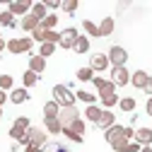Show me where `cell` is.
I'll list each match as a JSON object with an SVG mask.
<instances>
[{"label":"cell","instance_id":"6da1fadb","mask_svg":"<svg viewBox=\"0 0 152 152\" xmlns=\"http://www.w3.org/2000/svg\"><path fill=\"white\" fill-rule=\"evenodd\" d=\"M53 102H58V106H75V94L68 85H56L53 87Z\"/></svg>","mask_w":152,"mask_h":152},{"label":"cell","instance_id":"7a4b0ae2","mask_svg":"<svg viewBox=\"0 0 152 152\" xmlns=\"http://www.w3.org/2000/svg\"><path fill=\"white\" fill-rule=\"evenodd\" d=\"M106 58H109V65L111 68H123L128 63V51L123 46H111L109 53H106Z\"/></svg>","mask_w":152,"mask_h":152},{"label":"cell","instance_id":"3957f363","mask_svg":"<svg viewBox=\"0 0 152 152\" xmlns=\"http://www.w3.org/2000/svg\"><path fill=\"white\" fill-rule=\"evenodd\" d=\"M27 135H29V145H34V147H44L46 142H48V133L44 130V128H36V126H31L29 130H27Z\"/></svg>","mask_w":152,"mask_h":152},{"label":"cell","instance_id":"277c9868","mask_svg":"<svg viewBox=\"0 0 152 152\" xmlns=\"http://www.w3.org/2000/svg\"><path fill=\"white\" fill-rule=\"evenodd\" d=\"M77 118H80V111L75 109V106H61V111H58V121H61L63 128H68L72 121H77Z\"/></svg>","mask_w":152,"mask_h":152},{"label":"cell","instance_id":"5b68a950","mask_svg":"<svg viewBox=\"0 0 152 152\" xmlns=\"http://www.w3.org/2000/svg\"><path fill=\"white\" fill-rule=\"evenodd\" d=\"M77 39H80V31L75 29V27H68L65 31H61V44H58V46H63V48H68V51H70V48L75 46V41H77Z\"/></svg>","mask_w":152,"mask_h":152},{"label":"cell","instance_id":"8992f818","mask_svg":"<svg viewBox=\"0 0 152 152\" xmlns=\"http://www.w3.org/2000/svg\"><path fill=\"white\" fill-rule=\"evenodd\" d=\"M111 82L116 85V87L128 85V82H130V72H128V68H126V65H123V68H111Z\"/></svg>","mask_w":152,"mask_h":152},{"label":"cell","instance_id":"52a82bcc","mask_svg":"<svg viewBox=\"0 0 152 152\" xmlns=\"http://www.w3.org/2000/svg\"><path fill=\"white\" fill-rule=\"evenodd\" d=\"M29 10H31V0H15V3H10L7 5V12L15 17V15H29Z\"/></svg>","mask_w":152,"mask_h":152},{"label":"cell","instance_id":"ba28073f","mask_svg":"<svg viewBox=\"0 0 152 152\" xmlns=\"http://www.w3.org/2000/svg\"><path fill=\"white\" fill-rule=\"evenodd\" d=\"M89 68H92L94 72H104V70H109V58H106V53H94Z\"/></svg>","mask_w":152,"mask_h":152},{"label":"cell","instance_id":"9c48e42d","mask_svg":"<svg viewBox=\"0 0 152 152\" xmlns=\"http://www.w3.org/2000/svg\"><path fill=\"white\" fill-rule=\"evenodd\" d=\"M7 99H10L12 104H24V102L29 99V92H27L24 87H15V89L7 94Z\"/></svg>","mask_w":152,"mask_h":152},{"label":"cell","instance_id":"30bf717a","mask_svg":"<svg viewBox=\"0 0 152 152\" xmlns=\"http://www.w3.org/2000/svg\"><path fill=\"white\" fill-rule=\"evenodd\" d=\"M118 138H123V126H118V123H113L111 128H106L104 130V140L111 145L113 140H118Z\"/></svg>","mask_w":152,"mask_h":152},{"label":"cell","instance_id":"8fae6325","mask_svg":"<svg viewBox=\"0 0 152 152\" xmlns=\"http://www.w3.org/2000/svg\"><path fill=\"white\" fill-rule=\"evenodd\" d=\"M29 70H31V72H36V75L44 72V70H46V58H41L39 53L29 56Z\"/></svg>","mask_w":152,"mask_h":152},{"label":"cell","instance_id":"7c38bea8","mask_svg":"<svg viewBox=\"0 0 152 152\" xmlns=\"http://www.w3.org/2000/svg\"><path fill=\"white\" fill-rule=\"evenodd\" d=\"M113 123H116V116H113V111L104 109V111H102V116H99V121H97V126H99L102 130H106V128H111Z\"/></svg>","mask_w":152,"mask_h":152},{"label":"cell","instance_id":"4fadbf2b","mask_svg":"<svg viewBox=\"0 0 152 152\" xmlns=\"http://www.w3.org/2000/svg\"><path fill=\"white\" fill-rule=\"evenodd\" d=\"M72 51L77 53V56H85V53H89V36H87V34H80V39L75 41Z\"/></svg>","mask_w":152,"mask_h":152},{"label":"cell","instance_id":"5bb4252c","mask_svg":"<svg viewBox=\"0 0 152 152\" xmlns=\"http://www.w3.org/2000/svg\"><path fill=\"white\" fill-rule=\"evenodd\" d=\"M135 142L138 145H152V128H138L135 130Z\"/></svg>","mask_w":152,"mask_h":152},{"label":"cell","instance_id":"9a60e30c","mask_svg":"<svg viewBox=\"0 0 152 152\" xmlns=\"http://www.w3.org/2000/svg\"><path fill=\"white\" fill-rule=\"evenodd\" d=\"M147 77H150V75H147L145 70H135V72H130V85L138 87V89H142L145 82H147Z\"/></svg>","mask_w":152,"mask_h":152},{"label":"cell","instance_id":"2e32d148","mask_svg":"<svg viewBox=\"0 0 152 152\" xmlns=\"http://www.w3.org/2000/svg\"><path fill=\"white\" fill-rule=\"evenodd\" d=\"M99 99H102L104 109H111V106L118 104V94L116 92H99Z\"/></svg>","mask_w":152,"mask_h":152},{"label":"cell","instance_id":"e0dca14e","mask_svg":"<svg viewBox=\"0 0 152 152\" xmlns=\"http://www.w3.org/2000/svg\"><path fill=\"white\" fill-rule=\"evenodd\" d=\"M97 27H99V36H109V34H113V27H116V22H113V17H104V20H102Z\"/></svg>","mask_w":152,"mask_h":152},{"label":"cell","instance_id":"ac0fdd59","mask_svg":"<svg viewBox=\"0 0 152 152\" xmlns=\"http://www.w3.org/2000/svg\"><path fill=\"white\" fill-rule=\"evenodd\" d=\"M44 130L51 133V135H56V133H63V126L58 118H44Z\"/></svg>","mask_w":152,"mask_h":152},{"label":"cell","instance_id":"d6986e66","mask_svg":"<svg viewBox=\"0 0 152 152\" xmlns=\"http://www.w3.org/2000/svg\"><path fill=\"white\" fill-rule=\"evenodd\" d=\"M58 111H61V106H58V102H46L44 104V118H58Z\"/></svg>","mask_w":152,"mask_h":152},{"label":"cell","instance_id":"ffe728a7","mask_svg":"<svg viewBox=\"0 0 152 152\" xmlns=\"http://www.w3.org/2000/svg\"><path fill=\"white\" fill-rule=\"evenodd\" d=\"M29 15H31V17H36V20H39V24H41V20L48 15V10H46V5H44V3H31Z\"/></svg>","mask_w":152,"mask_h":152},{"label":"cell","instance_id":"44dd1931","mask_svg":"<svg viewBox=\"0 0 152 152\" xmlns=\"http://www.w3.org/2000/svg\"><path fill=\"white\" fill-rule=\"evenodd\" d=\"M20 27L24 29V31H34V29H39V20H36V17H31V15H24L22 17V22H20Z\"/></svg>","mask_w":152,"mask_h":152},{"label":"cell","instance_id":"7402d4cb","mask_svg":"<svg viewBox=\"0 0 152 152\" xmlns=\"http://www.w3.org/2000/svg\"><path fill=\"white\" fill-rule=\"evenodd\" d=\"M102 111H104V109H99L97 104H89V106L85 109V118H87V121H92V123H97V121H99V116H102Z\"/></svg>","mask_w":152,"mask_h":152},{"label":"cell","instance_id":"603a6c76","mask_svg":"<svg viewBox=\"0 0 152 152\" xmlns=\"http://www.w3.org/2000/svg\"><path fill=\"white\" fill-rule=\"evenodd\" d=\"M56 24H58V15H46L44 20H41V24H39V27L48 31V29H56Z\"/></svg>","mask_w":152,"mask_h":152},{"label":"cell","instance_id":"cb8c5ba5","mask_svg":"<svg viewBox=\"0 0 152 152\" xmlns=\"http://www.w3.org/2000/svg\"><path fill=\"white\" fill-rule=\"evenodd\" d=\"M22 82H24V89H29V87H34L36 82H39V75L31 72V70H27V72L22 75Z\"/></svg>","mask_w":152,"mask_h":152},{"label":"cell","instance_id":"d4e9b609","mask_svg":"<svg viewBox=\"0 0 152 152\" xmlns=\"http://www.w3.org/2000/svg\"><path fill=\"white\" fill-rule=\"evenodd\" d=\"M77 80H80V82H92V80H94V70H92L89 65H87V68H80V70H77Z\"/></svg>","mask_w":152,"mask_h":152},{"label":"cell","instance_id":"484cf974","mask_svg":"<svg viewBox=\"0 0 152 152\" xmlns=\"http://www.w3.org/2000/svg\"><path fill=\"white\" fill-rule=\"evenodd\" d=\"M39 152H70L65 145H61V142H46Z\"/></svg>","mask_w":152,"mask_h":152},{"label":"cell","instance_id":"4316f807","mask_svg":"<svg viewBox=\"0 0 152 152\" xmlns=\"http://www.w3.org/2000/svg\"><path fill=\"white\" fill-rule=\"evenodd\" d=\"M12 85H15V82H12V75H7V72L0 75V89H3V92H12V89H15Z\"/></svg>","mask_w":152,"mask_h":152},{"label":"cell","instance_id":"83f0119b","mask_svg":"<svg viewBox=\"0 0 152 152\" xmlns=\"http://www.w3.org/2000/svg\"><path fill=\"white\" fill-rule=\"evenodd\" d=\"M75 99H80V102H85V104L89 106V104H94V99H97V97H94L92 92H85V89H80V92H75Z\"/></svg>","mask_w":152,"mask_h":152},{"label":"cell","instance_id":"f1b7e54d","mask_svg":"<svg viewBox=\"0 0 152 152\" xmlns=\"http://www.w3.org/2000/svg\"><path fill=\"white\" fill-rule=\"evenodd\" d=\"M0 27H12V29L17 27V22H15V17H12V15L7 12V10H5V12H0Z\"/></svg>","mask_w":152,"mask_h":152},{"label":"cell","instance_id":"f546056e","mask_svg":"<svg viewBox=\"0 0 152 152\" xmlns=\"http://www.w3.org/2000/svg\"><path fill=\"white\" fill-rule=\"evenodd\" d=\"M118 106H121V111H133V109H135V99H133V97H123V99H118Z\"/></svg>","mask_w":152,"mask_h":152},{"label":"cell","instance_id":"4dcf8cb0","mask_svg":"<svg viewBox=\"0 0 152 152\" xmlns=\"http://www.w3.org/2000/svg\"><path fill=\"white\" fill-rule=\"evenodd\" d=\"M5 51H10V53H22V46H20V39H10L7 44H5Z\"/></svg>","mask_w":152,"mask_h":152},{"label":"cell","instance_id":"1f68e13d","mask_svg":"<svg viewBox=\"0 0 152 152\" xmlns=\"http://www.w3.org/2000/svg\"><path fill=\"white\" fill-rule=\"evenodd\" d=\"M82 29H85L89 36H99V27L94 24V22H89V20H85V22H82Z\"/></svg>","mask_w":152,"mask_h":152},{"label":"cell","instance_id":"d6a6232c","mask_svg":"<svg viewBox=\"0 0 152 152\" xmlns=\"http://www.w3.org/2000/svg\"><path fill=\"white\" fill-rule=\"evenodd\" d=\"M111 147H113V152H128V140L126 138H118V140L111 142Z\"/></svg>","mask_w":152,"mask_h":152},{"label":"cell","instance_id":"836d02e7","mask_svg":"<svg viewBox=\"0 0 152 152\" xmlns=\"http://www.w3.org/2000/svg\"><path fill=\"white\" fill-rule=\"evenodd\" d=\"M12 126H15V128H20V130H29V128H31V121H29L27 116H20V118H15Z\"/></svg>","mask_w":152,"mask_h":152},{"label":"cell","instance_id":"e575fe53","mask_svg":"<svg viewBox=\"0 0 152 152\" xmlns=\"http://www.w3.org/2000/svg\"><path fill=\"white\" fill-rule=\"evenodd\" d=\"M44 44H61V31L48 29V31H46V41H44Z\"/></svg>","mask_w":152,"mask_h":152},{"label":"cell","instance_id":"d590c367","mask_svg":"<svg viewBox=\"0 0 152 152\" xmlns=\"http://www.w3.org/2000/svg\"><path fill=\"white\" fill-rule=\"evenodd\" d=\"M53 53H56V44H41V48H39L41 58H48V56H53Z\"/></svg>","mask_w":152,"mask_h":152},{"label":"cell","instance_id":"8d00e7d4","mask_svg":"<svg viewBox=\"0 0 152 152\" xmlns=\"http://www.w3.org/2000/svg\"><path fill=\"white\" fill-rule=\"evenodd\" d=\"M63 135H65L68 140H72V142H82V140H85V135H77V133L70 130V128H63Z\"/></svg>","mask_w":152,"mask_h":152},{"label":"cell","instance_id":"74e56055","mask_svg":"<svg viewBox=\"0 0 152 152\" xmlns=\"http://www.w3.org/2000/svg\"><path fill=\"white\" fill-rule=\"evenodd\" d=\"M68 128H70V130H75V133H77V135H85V121H82V118L72 121V123H70Z\"/></svg>","mask_w":152,"mask_h":152},{"label":"cell","instance_id":"f35d334b","mask_svg":"<svg viewBox=\"0 0 152 152\" xmlns=\"http://www.w3.org/2000/svg\"><path fill=\"white\" fill-rule=\"evenodd\" d=\"M31 41H41V44H44V41H46V29H41V27L34 29V31H31Z\"/></svg>","mask_w":152,"mask_h":152},{"label":"cell","instance_id":"ab89813d","mask_svg":"<svg viewBox=\"0 0 152 152\" xmlns=\"http://www.w3.org/2000/svg\"><path fill=\"white\" fill-rule=\"evenodd\" d=\"M77 0H65V3H61V7H63V12H75L77 10Z\"/></svg>","mask_w":152,"mask_h":152},{"label":"cell","instance_id":"60d3db41","mask_svg":"<svg viewBox=\"0 0 152 152\" xmlns=\"http://www.w3.org/2000/svg\"><path fill=\"white\" fill-rule=\"evenodd\" d=\"M31 36H22V39H20V46H22V53H29L31 51Z\"/></svg>","mask_w":152,"mask_h":152},{"label":"cell","instance_id":"b9f144b4","mask_svg":"<svg viewBox=\"0 0 152 152\" xmlns=\"http://www.w3.org/2000/svg\"><path fill=\"white\" fill-rule=\"evenodd\" d=\"M106 82H109V80H104V77H94V80H92V85H94V89H97V92H99V89H104V85H106Z\"/></svg>","mask_w":152,"mask_h":152},{"label":"cell","instance_id":"7bdbcfd3","mask_svg":"<svg viewBox=\"0 0 152 152\" xmlns=\"http://www.w3.org/2000/svg\"><path fill=\"white\" fill-rule=\"evenodd\" d=\"M123 138L130 142L133 138H135V130H133V128H128V126H123Z\"/></svg>","mask_w":152,"mask_h":152},{"label":"cell","instance_id":"ee69618b","mask_svg":"<svg viewBox=\"0 0 152 152\" xmlns=\"http://www.w3.org/2000/svg\"><path fill=\"white\" fill-rule=\"evenodd\" d=\"M142 92L147 94V97H152V77H147V82H145V87H142Z\"/></svg>","mask_w":152,"mask_h":152},{"label":"cell","instance_id":"f6af8a7d","mask_svg":"<svg viewBox=\"0 0 152 152\" xmlns=\"http://www.w3.org/2000/svg\"><path fill=\"white\" fill-rule=\"evenodd\" d=\"M44 5H46V10H48V7H51V10H56V7H61V3H58V0H46Z\"/></svg>","mask_w":152,"mask_h":152},{"label":"cell","instance_id":"bcb514c9","mask_svg":"<svg viewBox=\"0 0 152 152\" xmlns=\"http://www.w3.org/2000/svg\"><path fill=\"white\" fill-rule=\"evenodd\" d=\"M140 147L142 145H138V142H128V152H140Z\"/></svg>","mask_w":152,"mask_h":152},{"label":"cell","instance_id":"7dc6e473","mask_svg":"<svg viewBox=\"0 0 152 152\" xmlns=\"http://www.w3.org/2000/svg\"><path fill=\"white\" fill-rule=\"evenodd\" d=\"M7 102V92H3V89H0V109H3V104Z\"/></svg>","mask_w":152,"mask_h":152},{"label":"cell","instance_id":"c3c4849f","mask_svg":"<svg viewBox=\"0 0 152 152\" xmlns=\"http://www.w3.org/2000/svg\"><path fill=\"white\" fill-rule=\"evenodd\" d=\"M145 111H147V116H152V97L147 99V104H145Z\"/></svg>","mask_w":152,"mask_h":152},{"label":"cell","instance_id":"681fc988","mask_svg":"<svg viewBox=\"0 0 152 152\" xmlns=\"http://www.w3.org/2000/svg\"><path fill=\"white\" fill-rule=\"evenodd\" d=\"M5 44H7V41H3V36H0V53L5 51Z\"/></svg>","mask_w":152,"mask_h":152},{"label":"cell","instance_id":"f907efd6","mask_svg":"<svg viewBox=\"0 0 152 152\" xmlns=\"http://www.w3.org/2000/svg\"><path fill=\"white\" fill-rule=\"evenodd\" d=\"M140 152H152V147H150V145H142V147H140Z\"/></svg>","mask_w":152,"mask_h":152},{"label":"cell","instance_id":"816d5d0a","mask_svg":"<svg viewBox=\"0 0 152 152\" xmlns=\"http://www.w3.org/2000/svg\"><path fill=\"white\" fill-rule=\"evenodd\" d=\"M0 116H3V109H0Z\"/></svg>","mask_w":152,"mask_h":152}]
</instances>
